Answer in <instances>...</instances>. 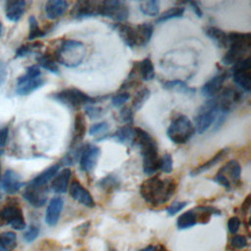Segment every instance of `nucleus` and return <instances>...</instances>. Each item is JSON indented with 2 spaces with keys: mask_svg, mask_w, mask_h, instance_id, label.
Wrapping results in <instances>:
<instances>
[{
  "mask_svg": "<svg viewBox=\"0 0 251 251\" xmlns=\"http://www.w3.org/2000/svg\"><path fill=\"white\" fill-rule=\"evenodd\" d=\"M230 245L235 249H242L248 245V241L244 235L235 234L230 239Z\"/></svg>",
  "mask_w": 251,
  "mask_h": 251,
  "instance_id": "obj_47",
  "label": "nucleus"
},
{
  "mask_svg": "<svg viewBox=\"0 0 251 251\" xmlns=\"http://www.w3.org/2000/svg\"><path fill=\"white\" fill-rule=\"evenodd\" d=\"M220 108L214 98H211L205 102L197 111L194 117V128L195 132L202 134L213 126Z\"/></svg>",
  "mask_w": 251,
  "mask_h": 251,
  "instance_id": "obj_7",
  "label": "nucleus"
},
{
  "mask_svg": "<svg viewBox=\"0 0 251 251\" xmlns=\"http://www.w3.org/2000/svg\"><path fill=\"white\" fill-rule=\"evenodd\" d=\"M99 8L100 1H78L73 6L70 15L75 20L96 17L99 16Z\"/></svg>",
  "mask_w": 251,
  "mask_h": 251,
  "instance_id": "obj_12",
  "label": "nucleus"
},
{
  "mask_svg": "<svg viewBox=\"0 0 251 251\" xmlns=\"http://www.w3.org/2000/svg\"><path fill=\"white\" fill-rule=\"evenodd\" d=\"M133 116H134V112L132 111V109L130 107H127V106L123 107L119 113L120 120L123 123H125L126 125H132Z\"/></svg>",
  "mask_w": 251,
  "mask_h": 251,
  "instance_id": "obj_42",
  "label": "nucleus"
},
{
  "mask_svg": "<svg viewBox=\"0 0 251 251\" xmlns=\"http://www.w3.org/2000/svg\"><path fill=\"white\" fill-rule=\"evenodd\" d=\"M36 61L38 66L41 68L47 70L48 72L58 75L59 74V67L58 63L55 59V57L49 53H44V54H38L36 57Z\"/></svg>",
  "mask_w": 251,
  "mask_h": 251,
  "instance_id": "obj_31",
  "label": "nucleus"
},
{
  "mask_svg": "<svg viewBox=\"0 0 251 251\" xmlns=\"http://www.w3.org/2000/svg\"><path fill=\"white\" fill-rule=\"evenodd\" d=\"M112 27L119 33L124 43L129 48L137 47V38L134 26H131L124 23H116L112 25Z\"/></svg>",
  "mask_w": 251,
  "mask_h": 251,
  "instance_id": "obj_20",
  "label": "nucleus"
},
{
  "mask_svg": "<svg viewBox=\"0 0 251 251\" xmlns=\"http://www.w3.org/2000/svg\"><path fill=\"white\" fill-rule=\"evenodd\" d=\"M184 13V8L181 6H176V7H172L169 10L165 11L164 13H162L160 16H158V18L156 19V23L160 24V23H164L167 22L169 20H173V19H178L181 18L182 15Z\"/></svg>",
  "mask_w": 251,
  "mask_h": 251,
  "instance_id": "obj_38",
  "label": "nucleus"
},
{
  "mask_svg": "<svg viewBox=\"0 0 251 251\" xmlns=\"http://www.w3.org/2000/svg\"><path fill=\"white\" fill-rule=\"evenodd\" d=\"M187 202L185 201H176L173 204H171L168 209H167V213L169 216H174L176 214H177L178 212H180L184 207H186Z\"/></svg>",
  "mask_w": 251,
  "mask_h": 251,
  "instance_id": "obj_49",
  "label": "nucleus"
},
{
  "mask_svg": "<svg viewBox=\"0 0 251 251\" xmlns=\"http://www.w3.org/2000/svg\"><path fill=\"white\" fill-rule=\"evenodd\" d=\"M59 164L52 165L51 167L47 168L43 172H41L39 175H37L33 179H31L29 182L35 185H47V183L54 178V176L58 174L60 169Z\"/></svg>",
  "mask_w": 251,
  "mask_h": 251,
  "instance_id": "obj_30",
  "label": "nucleus"
},
{
  "mask_svg": "<svg viewBox=\"0 0 251 251\" xmlns=\"http://www.w3.org/2000/svg\"><path fill=\"white\" fill-rule=\"evenodd\" d=\"M240 226V220L238 217H231L227 222V229L230 233L235 234Z\"/></svg>",
  "mask_w": 251,
  "mask_h": 251,
  "instance_id": "obj_50",
  "label": "nucleus"
},
{
  "mask_svg": "<svg viewBox=\"0 0 251 251\" xmlns=\"http://www.w3.org/2000/svg\"><path fill=\"white\" fill-rule=\"evenodd\" d=\"M251 47L249 32H227V51L222 59L225 65H235L245 59Z\"/></svg>",
  "mask_w": 251,
  "mask_h": 251,
  "instance_id": "obj_2",
  "label": "nucleus"
},
{
  "mask_svg": "<svg viewBox=\"0 0 251 251\" xmlns=\"http://www.w3.org/2000/svg\"><path fill=\"white\" fill-rule=\"evenodd\" d=\"M8 75L7 65L4 62L0 61V86L5 82Z\"/></svg>",
  "mask_w": 251,
  "mask_h": 251,
  "instance_id": "obj_52",
  "label": "nucleus"
},
{
  "mask_svg": "<svg viewBox=\"0 0 251 251\" xmlns=\"http://www.w3.org/2000/svg\"><path fill=\"white\" fill-rule=\"evenodd\" d=\"M64 207V200L60 196H54L48 203L45 213V223L49 226H55L60 219Z\"/></svg>",
  "mask_w": 251,
  "mask_h": 251,
  "instance_id": "obj_17",
  "label": "nucleus"
},
{
  "mask_svg": "<svg viewBox=\"0 0 251 251\" xmlns=\"http://www.w3.org/2000/svg\"><path fill=\"white\" fill-rule=\"evenodd\" d=\"M129 10L126 2L118 0L100 1L99 16L111 19L117 23H123L128 18Z\"/></svg>",
  "mask_w": 251,
  "mask_h": 251,
  "instance_id": "obj_9",
  "label": "nucleus"
},
{
  "mask_svg": "<svg viewBox=\"0 0 251 251\" xmlns=\"http://www.w3.org/2000/svg\"><path fill=\"white\" fill-rule=\"evenodd\" d=\"M160 170L166 174H170L173 171V158L171 154L167 153L161 157Z\"/></svg>",
  "mask_w": 251,
  "mask_h": 251,
  "instance_id": "obj_45",
  "label": "nucleus"
},
{
  "mask_svg": "<svg viewBox=\"0 0 251 251\" xmlns=\"http://www.w3.org/2000/svg\"><path fill=\"white\" fill-rule=\"evenodd\" d=\"M71 176H72V171L69 168L63 169L52 179V182L50 185L51 190L57 194H63L67 192L71 182Z\"/></svg>",
  "mask_w": 251,
  "mask_h": 251,
  "instance_id": "obj_21",
  "label": "nucleus"
},
{
  "mask_svg": "<svg viewBox=\"0 0 251 251\" xmlns=\"http://www.w3.org/2000/svg\"><path fill=\"white\" fill-rule=\"evenodd\" d=\"M3 225H8L16 230H23L26 227L23 211L19 205L9 203L0 209V226Z\"/></svg>",
  "mask_w": 251,
  "mask_h": 251,
  "instance_id": "obj_8",
  "label": "nucleus"
},
{
  "mask_svg": "<svg viewBox=\"0 0 251 251\" xmlns=\"http://www.w3.org/2000/svg\"><path fill=\"white\" fill-rule=\"evenodd\" d=\"M1 172H2V168H1V163H0V179H1V176H2V174H1Z\"/></svg>",
  "mask_w": 251,
  "mask_h": 251,
  "instance_id": "obj_56",
  "label": "nucleus"
},
{
  "mask_svg": "<svg viewBox=\"0 0 251 251\" xmlns=\"http://www.w3.org/2000/svg\"><path fill=\"white\" fill-rule=\"evenodd\" d=\"M69 3L65 0H50L45 4V14L48 19L56 20L68 10Z\"/></svg>",
  "mask_w": 251,
  "mask_h": 251,
  "instance_id": "obj_24",
  "label": "nucleus"
},
{
  "mask_svg": "<svg viewBox=\"0 0 251 251\" xmlns=\"http://www.w3.org/2000/svg\"><path fill=\"white\" fill-rule=\"evenodd\" d=\"M186 4H188V5L191 7V9L193 10V12L196 14L197 17H199V18L202 17L203 13H202V10H201V8L199 7V4H198L197 2L189 1V2H186Z\"/></svg>",
  "mask_w": 251,
  "mask_h": 251,
  "instance_id": "obj_53",
  "label": "nucleus"
},
{
  "mask_svg": "<svg viewBox=\"0 0 251 251\" xmlns=\"http://www.w3.org/2000/svg\"><path fill=\"white\" fill-rule=\"evenodd\" d=\"M205 33L218 47H227V32L216 26H209L205 29Z\"/></svg>",
  "mask_w": 251,
  "mask_h": 251,
  "instance_id": "obj_28",
  "label": "nucleus"
},
{
  "mask_svg": "<svg viewBox=\"0 0 251 251\" xmlns=\"http://www.w3.org/2000/svg\"><path fill=\"white\" fill-rule=\"evenodd\" d=\"M231 77L233 82L243 91L249 92L251 89V65L250 58L246 57L244 60L235 64L231 68Z\"/></svg>",
  "mask_w": 251,
  "mask_h": 251,
  "instance_id": "obj_10",
  "label": "nucleus"
},
{
  "mask_svg": "<svg viewBox=\"0 0 251 251\" xmlns=\"http://www.w3.org/2000/svg\"><path fill=\"white\" fill-rule=\"evenodd\" d=\"M100 156V148L94 144H87L83 146L79 157V169L88 173L94 169Z\"/></svg>",
  "mask_w": 251,
  "mask_h": 251,
  "instance_id": "obj_13",
  "label": "nucleus"
},
{
  "mask_svg": "<svg viewBox=\"0 0 251 251\" xmlns=\"http://www.w3.org/2000/svg\"><path fill=\"white\" fill-rule=\"evenodd\" d=\"M45 83L41 77V71L37 65H32L26 68L25 73L17 79L16 92L19 95L25 96L32 93L40 88Z\"/></svg>",
  "mask_w": 251,
  "mask_h": 251,
  "instance_id": "obj_6",
  "label": "nucleus"
},
{
  "mask_svg": "<svg viewBox=\"0 0 251 251\" xmlns=\"http://www.w3.org/2000/svg\"><path fill=\"white\" fill-rule=\"evenodd\" d=\"M150 96V91L148 88L146 87H143L141 89H139L135 95L133 96V99H132V103H131V109L133 112H136L138 111L142 106L143 104L145 103V101L149 98Z\"/></svg>",
  "mask_w": 251,
  "mask_h": 251,
  "instance_id": "obj_40",
  "label": "nucleus"
},
{
  "mask_svg": "<svg viewBox=\"0 0 251 251\" xmlns=\"http://www.w3.org/2000/svg\"><path fill=\"white\" fill-rule=\"evenodd\" d=\"M1 188L7 194L17 193L24 185V182L15 171L7 170L4 175L1 176Z\"/></svg>",
  "mask_w": 251,
  "mask_h": 251,
  "instance_id": "obj_16",
  "label": "nucleus"
},
{
  "mask_svg": "<svg viewBox=\"0 0 251 251\" xmlns=\"http://www.w3.org/2000/svg\"><path fill=\"white\" fill-rule=\"evenodd\" d=\"M86 134V122L84 115L82 113H77L75 116L74 130L71 141V147L79 144Z\"/></svg>",
  "mask_w": 251,
  "mask_h": 251,
  "instance_id": "obj_23",
  "label": "nucleus"
},
{
  "mask_svg": "<svg viewBox=\"0 0 251 251\" xmlns=\"http://www.w3.org/2000/svg\"><path fill=\"white\" fill-rule=\"evenodd\" d=\"M84 113L90 119H98L103 115V109L93 105L84 106Z\"/></svg>",
  "mask_w": 251,
  "mask_h": 251,
  "instance_id": "obj_48",
  "label": "nucleus"
},
{
  "mask_svg": "<svg viewBox=\"0 0 251 251\" xmlns=\"http://www.w3.org/2000/svg\"><path fill=\"white\" fill-rule=\"evenodd\" d=\"M2 29H3V26H2V24H1V22H0V36H1V34H2Z\"/></svg>",
  "mask_w": 251,
  "mask_h": 251,
  "instance_id": "obj_55",
  "label": "nucleus"
},
{
  "mask_svg": "<svg viewBox=\"0 0 251 251\" xmlns=\"http://www.w3.org/2000/svg\"><path fill=\"white\" fill-rule=\"evenodd\" d=\"M130 95L128 92H120L115 94L112 99H111V104L116 107V108H120L122 106H124L129 99Z\"/></svg>",
  "mask_w": 251,
  "mask_h": 251,
  "instance_id": "obj_43",
  "label": "nucleus"
},
{
  "mask_svg": "<svg viewBox=\"0 0 251 251\" xmlns=\"http://www.w3.org/2000/svg\"><path fill=\"white\" fill-rule=\"evenodd\" d=\"M134 28L136 32V38H137V47L146 46L153 35L154 27L152 24L150 23L139 24L135 25Z\"/></svg>",
  "mask_w": 251,
  "mask_h": 251,
  "instance_id": "obj_27",
  "label": "nucleus"
},
{
  "mask_svg": "<svg viewBox=\"0 0 251 251\" xmlns=\"http://www.w3.org/2000/svg\"><path fill=\"white\" fill-rule=\"evenodd\" d=\"M0 199H1V194H0Z\"/></svg>",
  "mask_w": 251,
  "mask_h": 251,
  "instance_id": "obj_58",
  "label": "nucleus"
},
{
  "mask_svg": "<svg viewBox=\"0 0 251 251\" xmlns=\"http://www.w3.org/2000/svg\"><path fill=\"white\" fill-rule=\"evenodd\" d=\"M143 171L146 175H154L160 170L161 157H159L158 151L148 152L142 155Z\"/></svg>",
  "mask_w": 251,
  "mask_h": 251,
  "instance_id": "obj_25",
  "label": "nucleus"
},
{
  "mask_svg": "<svg viewBox=\"0 0 251 251\" xmlns=\"http://www.w3.org/2000/svg\"><path fill=\"white\" fill-rule=\"evenodd\" d=\"M51 98L69 108L78 109L81 106L94 105L106 97H92L78 88L70 87L53 93Z\"/></svg>",
  "mask_w": 251,
  "mask_h": 251,
  "instance_id": "obj_4",
  "label": "nucleus"
},
{
  "mask_svg": "<svg viewBox=\"0 0 251 251\" xmlns=\"http://www.w3.org/2000/svg\"><path fill=\"white\" fill-rule=\"evenodd\" d=\"M83 149V146L77 144L69 149V151L66 153V155L61 159L59 165L63 166H74L76 162H78L81 151Z\"/></svg>",
  "mask_w": 251,
  "mask_h": 251,
  "instance_id": "obj_34",
  "label": "nucleus"
},
{
  "mask_svg": "<svg viewBox=\"0 0 251 251\" xmlns=\"http://www.w3.org/2000/svg\"><path fill=\"white\" fill-rule=\"evenodd\" d=\"M85 55V47L81 41L65 39L60 42L54 52L57 63L67 68H75L81 64Z\"/></svg>",
  "mask_w": 251,
  "mask_h": 251,
  "instance_id": "obj_3",
  "label": "nucleus"
},
{
  "mask_svg": "<svg viewBox=\"0 0 251 251\" xmlns=\"http://www.w3.org/2000/svg\"><path fill=\"white\" fill-rule=\"evenodd\" d=\"M39 234V228L36 226H30L26 228V230L24 233V239L27 243L33 242Z\"/></svg>",
  "mask_w": 251,
  "mask_h": 251,
  "instance_id": "obj_46",
  "label": "nucleus"
},
{
  "mask_svg": "<svg viewBox=\"0 0 251 251\" xmlns=\"http://www.w3.org/2000/svg\"><path fill=\"white\" fill-rule=\"evenodd\" d=\"M139 251H165L163 247L157 246V245H148L145 248L139 250Z\"/></svg>",
  "mask_w": 251,
  "mask_h": 251,
  "instance_id": "obj_54",
  "label": "nucleus"
},
{
  "mask_svg": "<svg viewBox=\"0 0 251 251\" xmlns=\"http://www.w3.org/2000/svg\"><path fill=\"white\" fill-rule=\"evenodd\" d=\"M0 247L5 251H13L17 247V234L14 231L0 233Z\"/></svg>",
  "mask_w": 251,
  "mask_h": 251,
  "instance_id": "obj_36",
  "label": "nucleus"
},
{
  "mask_svg": "<svg viewBox=\"0 0 251 251\" xmlns=\"http://www.w3.org/2000/svg\"><path fill=\"white\" fill-rule=\"evenodd\" d=\"M109 129V125L107 122H100L92 125L89 128V134L90 135H96V134H106L107 130Z\"/></svg>",
  "mask_w": 251,
  "mask_h": 251,
  "instance_id": "obj_44",
  "label": "nucleus"
},
{
  "mask_svg": "<svg viewBox=\"0 0 251 251\" xmlns=\"http://www.w3.org/2000/svg\"><path fill=\"white\" fill-rule=\"evenodd\" d=\"M0 251H5V250H4V249H2V248L0 247Z\"/></svg>",
  "mask_w": 251,
  "mask_h": 251,
  "instance_id": "obj_57",
  "label": "nucleus"
},
{
  "mask_svg": "<svg viewBox=\"0 0 251 251\" xmlns=\"http://www.w3.org/2000/svg\"><path fill=\"white\" fill-rule=\"evenodd\" d=\"M228 76V72L223 71L213 77H211L208 81H206L203 86L201 87V93L206 96L211 98H214L219 94V92L223 89V84L226 81V77Z\"/></svg>",
  "mask_w": 251,
  "mask_h": 251,
  "instance_id": "obj_15",
  "label": "nucleus"
},
{
  "mask_svg": "<svg viewBox=\"0 0 251 251\" xmlns=\"http://www.w3.org/2000/svg\"><path fill=\"white\" fill-rule=\"evenodd\" d=\"M195 133L193 123L184 115L174 119L167 129V135L176 144H185Z\"/></svg>",
  "mask_w": 251,
  "mask_h": 251,
  "instance_id": "obj_5",
  "label": "nucleus"
},
{
  "mask_svg": "<svg viewBox=\"0 0 251 251\" xmlns=\"http://www.w3.org/2000/svg\"><path fill=\"white\" fill-rule=\"evenodd\" d=\"M69 192L71 197L81 205L88 208H93L95 206V202L90 192L78 180L74 179L71 181V184L69 185Z\"/></svg>",
  "mask_w": 251,
  "mask_h": 251,
  "instance_id": "obj_14",
  "label": "nucleus"
},
{
  "mask_svg": "<svg viewBox=\"0 0 251 251\" xmlns=\"http://www.w3.org/2000/svg\"><path fill=\"white\" fill-rule=\"evenodd\" d=\"M176 190V182L173 178H161L154 176L144 180L139 186L141 197L150 205L160 206L167 203Z\"/></svg>",
  "mask_w": 251,
  "mask_h": 251,
  "instance_id": "obj_1",
  "label": "nucleus"
},
{
  "mask_svg": "<svg viewBox=\"0 0 251 251\" xmlns=\"http://www.w3.org/2000/svg\"><path fill=\"white\" fill-rule=\"evenodd\" d=\"M229 152V149L228 148H223L221 149L219 152H217L210 160H208L207 162L201 164L200 166H198L197 168H195L194 170L191 171L190 173V176H198L200 174H203L205 173L206 171L210 170L212 167H214L217 163L221 162Z\"/></svg>",
  "mask_w": 251,
  "mask_h": 251,
  "instance_id": "obj_26",
  "label": "nucleus"
},
{
  "mask_svg": "<svg viewBox=\"0 0 251 251\" xmlns=\"http://www.w3.org/2000/svg\"><path fill=\"white\" fill-rule=\"evenodd\" d=\"M26 2L23 0L7 1L5 5L6 18L11 22H18L23 17L25 11Z\"/></svg>",
  "mask_w": 251,
  "mask_h": 251,
  "instance_id": "obj_22",
  "label": "nucleus"
},
{
  "mask_svg": "<svg viewBox=\"0 0 251 251\" xmlns=\"http://www.w3.org/2000/svg\"><path fill=\"white\" fill-rule=\"evenodd\" d=\"M28 24H29V32H28V36H27L28 40L32 41L36 38H40V37H43L46 35L47 31H45L39 27L38 22L34 16L29 17Z\"/></svg>",
  "mask_w": 251,
  "mask_h": 251,
  "instance_id": "obj_39",
  "label": "nucleus"
},
{
  "mask_svg": "<svg viewBox=\"0 0 251 251\" xmlns=\"http://www.w3.org/2000/svg\"><path fill=\"white\" fill-rule=\"evenodd\" d=\"M136 71L139 74L140 79L143 81H149L155 77V70L150 58H145L136 63Z\"/></svg>",
  "mask_w": 251,
  "mask_h": 251,
  "instance_id": "obj_29",
  "label": "nucleus"
},
{
  "mask_svg": "<svg viewBox=\"0 0 251 251\" xmlns=\"http://www.w3.org/2000/svg\"><path fill=\"white\" fill-rule=\"evenodd\" d=\"M105 138H114L118 142L124 145H133L134 138V127L132 125H125L119 127L112 134H104L103 136L98 137L96 140H104Z\"/></svg>",
  "mask_w": 251,
  "mask_h": 251,
  "instance_id": "obj_19",
  "label": "nucleus"
},
{
  "mask_svg": "<svg viewBox=\"0 0 251 251\" xmlns=\"http://www.w3.org/2000/svg\"><path fill=\"white\" fill-rule=\"evenodd\" d=\"M163 87L168 90H175V91L185 93V94H193L196 91L195 88L188 86L184 81H182L180 79H173V80L164 81Z\"/></svg>",
  "mask_w": 251,
  "mask_h": 251,
  "instance_id": "obj_33",
  "label": "nucleus"
},
{
  "mask_svg": "<svg viewBox=\"0 0 251 251\" xmlns=\"http://www.w3.org/2000/svg\"><path fill=\"white\" fill-rule=\"evenodd\" d=\"M218 174L222 175L230 184L232 185H238L240 183L241 178V167L239 163L235 160L228 161L226 165H224L219 171Z\"/></svg>",
  "mask_w": 251,
  "mask_h": 251,
  "instance_id": "obj_18",
  "label": "nucleus"
},
{
  "mask_svg": "<svg viewBox=\"0 0 251 251\" xmlns=\"http://www.w3.org/2000/svg\"><path fill=\"white\" fill-rule=\"evenodd\" d=\"M198 223L196 211L194 209L188 210L181 214L176 221V226L179 229H185L194 226Z\"/></svg>",
  "mask_w": 251,
  "mask_h": 251,
  "instance_id": "obj_32",
  "label": "nucleus"
},
{
  "mask_svg": "<svg viewBox=\"0 0 251 251\" xmlns=\"http://www.w3.org/2000/svg\"><path fill=\"white\" fill-rule=\"evenodd\" d=\"M48 192L49 190L47 185H35L28 182V184L23 192V197L32 207L39 208L46 204Z\"/></svg>",
  "mask_w": 251,
  "mask_h": 251,
  "instance_id": "obj_11",
  "label": "nucleus"
},
{
  "mask_svg": "<svg viewBox=\"0 0 251 251\" xmlns=\"http://www.w3.org/2000/svg\"><path fill=\"white\" fill-rule=\"evenodd\" d=\"M8 136H9V128L7 126L0 128V149L6 145Z\"/></svg>",
  "mask_w": 251,
  "mask_h": 251,
  "instance_id": "obj_51",
  "label": "nucleus"
},
{
  "mask_svg": "<svg viewBox=\"0 0 251 251\" xmlns=\"http://www.w3.org/2000/svg\"><path fill=\"white\" fill-rule=\"evenodd\" d=\"M139 10L142 14L150 17H156L159 14L160 2L157 0H146L139 2Z\"/></svg>",
  "mask_w": 251,
  "mask_h": 251,
  "instance_id": "obj_37",
  "label": "nucleus"
},
{
  "mask_svg": "<svg viewBox=\"0 0 251 251\" xmlns=\"http://www.w3.org/2000/svg\"><path fill=\"white\" fill-rule=\"evenodd\" d=\"M41 47H43V44L39 41H32V42L23 44L17 49L16 57L17 58H22V57L28 56L30 54L38 53L39 50L41 49Z\"/></svg>",
  "mask_w": 251,
  "mask_h": 251,
  "instance_id": "obj_35",
  "label": "nucleus"
},
{
  "mask_svg": "<svg viewBox=\"0 0 251 251\" xmlns=\"http://www.w3.org/2000/svg\"><path fill=\"white\" fill-rule=\"evenodd\" d=\"M98 185L105 190L111 191V190L117 189L120 186V180L115 175L111 174V175L106 176L102 179H100Z\"/></svg>",
  "mask_w": 251,
  "mask_h": 251,
  "instance_id": "obj_41",
  "label": "nucleus"
}]
</instances>
